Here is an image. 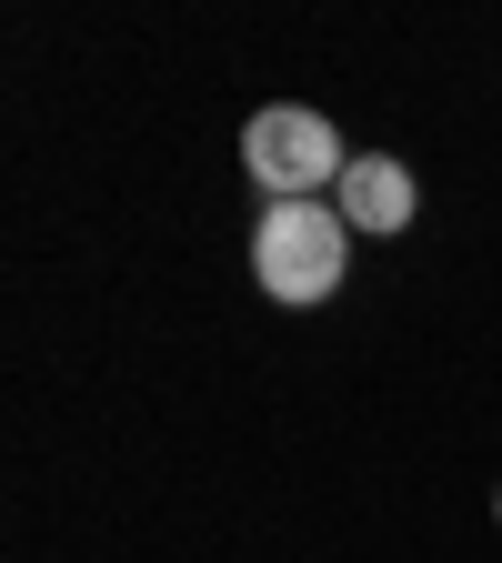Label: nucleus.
<instances>
[{"instance_id":"nucleus-2","label":"nucleus","mask_w":502,"mask_h":563,"mask_svg":"<svg viewBox=\"0 0 502 563\" xmlns=\"http://www.w3.org/2000/svg\"><path fill=\"white\" fill-rule=\"evenodd\" d=\"M242 162H252V181H261L271 201H322V191H342V172H352L342 131H332L322 111H302V101L252 111V131H242Z\"/></svg>"},{"instance_id":"nucleus-1","label":"nucleus","mask_w":502,"mask_h":563,"mask_svg":"<svg viewBox=\"0 0 502 563\" xmlns=\"http://www.w3.org/2000/svg\"><path fill=\"white\" fill-rule=\"evenodd\" d=\"M352 262V222L332 201H261V222H252V272H261V292L271 302H322L332 282Z\"/></svg>"},{"instance_id":"nucleus-3","label":"nucleus","mask_w":502,"mask_h":563,"mask_svg":"<svg viewBox=\"0 0 502 563\" xmlns=\"http://www.w3.org/2000/svg\"><path fill=\"white\" fill-rule=\"evenodd\" d=\"M412 172L392 162V152H352V172H342V191H332V211H342V222L352 232H372V242H392L402 222H412Z\"/></svg>"}]
</instances>
